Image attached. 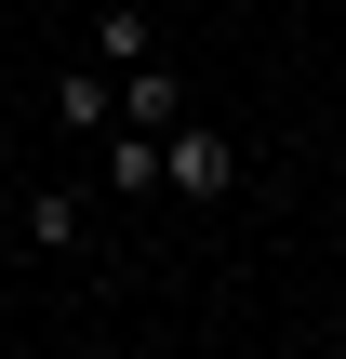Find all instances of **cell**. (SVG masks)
<instances>
[{
	"label": "cell",
	"instance_id": "6da1fadb",
	"mask_svg": "<svg viewBox=\"0 0 346 359\" xmlns=\"http://www.w3.org/2000/svg\"><path fill=\"white\" fill-rule=\"evenodd\" d=\"M160 187H173V200H187V213H213V200H240V133H227V120H200V107H187V120H173V133H160Z\"/></svg>",
	"mask_w": 346,
	"mask_h": 359
},
{
	"label": "cell",
	"instance_id": "7a4b0ae2",
	"mask_svg": "<svg viewBox=\"0 0 346 359\" xmlns=\"http://www.w3.org/2000/svg\"><path fill=\"white\" fill-rule=\"evenodd\" d=\"M40 107H53V133H80V147H107V120H120V67H107V53H67Z\"/></svg>",
	"mask_w": 346,
	"mask_h": 359
},
{
	"label": "cell",
	"instance_id": "3957f363",
	"mask_svg": "<svg viewBox=\"0 0 346 359\" xmlns=\"http://www.w3.org/2000/svg\"><path fill=\"white\" fill-rule=\"evenodd\" d=\"M13 240H27V253H80V240H93V187H27V200H13Z\"/></svg>",
	"mask_w": 346,
	"mask_h": 359
},
{
	"label": "cell",
	"instance_id": "277c9868",
	"mask_svg": "<svg viewBox=\"0 0 346 359\" xmlns=\"http://www.w3.org/2000/svg\"><path fill=\"white\" fill-rule=\"evenodd\" d=\"M120 120H147V133H173V120H187V67H173V53H147V67H120Z\"/></svg>",
	"mask_w": 346,
	"mask_h": 359
},
{
	"label": "cell",
	"instance_id": "5b68a950",
	"mask_svg": "<svg viewBox=\"0 0 346 359\" xmlns=\"http://www.w3.org/2000/svg\"><path fill=\"white\" fill-rule=\"evenodd\" d=\"M107 200H160V133L147 120H107Z\"/></svg>",
	"mask_w": 346,
	"mask_h": 359
},
{
	"label": "cell",
	"instance_id": "8992f818",
	"mask_svg": "<svg viewBox=\"0 0 346 359\" xmlns=\"http://www.w3.org/2000/svg\"><path fill=\"white\" fill-rule=\"evenodd\" d=\"M93 53H107V67H147V53H160L147 0H107V13H93Z\"/></svg>",
	"mask_w": 346,
	"mask_h": 359
}]
</instances>
